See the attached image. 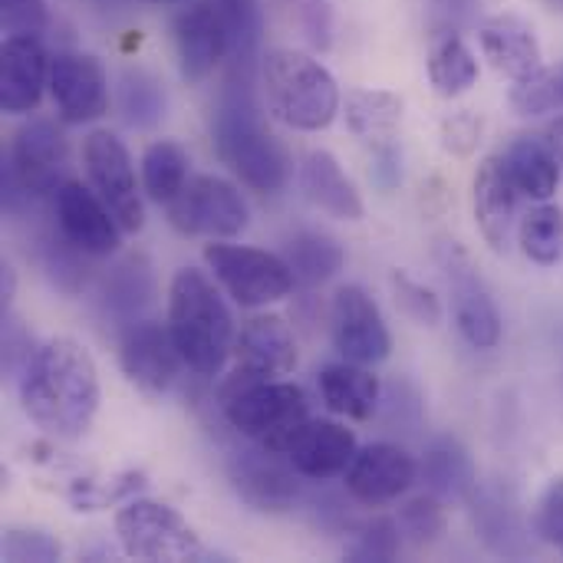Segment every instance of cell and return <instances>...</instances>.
Instances as JSON below:
<instances>
[{"label": "cell", "mask_w": 563, "mask_h": 563, "mask_svg": "<svg viewBox=\"0 0 563 563\" xmlns=\"http://www.w3.org/2000/svg\"><path fill=\"white\" fill-rule=\"evenodd\" d=\"M178 73L188 86L205 82L228 59V30L214 3L185 7L172 23Z\"/></svg>", "instance_id": "cell-19"}, {"label": "cell", "mask_w": 563, "mask_h": 563, "mask_svg": "<svg viewBox=\"0 0 563 563\" xmlns=\"http://www.w3.org/2000/svg\"><path fill=\"white\" fill-rule=\"evenodd\" d=\"M346 125L366 142L393 139L402 122V99L389 89H353L346 92Z\"/></svg>", "instance_id": "cell-35"}, {"label": "cell", "mask_w": 563, "mask_h": 563, "mask_svg": "<svg viewBox=\"0 0 563 563\" xmlns=\"http://www.w3.org/2000/svg\"><path fill=\"white\" fill-rule=\"evenodd\" d=\"M478 43H482L485 59L511 82H518L544 66L541 40H538L534 26L518 13H495V16L482 20Z\"/></svg>", "instance_id": "cell-23"}, {"label": "cell", "mask_w": 563, "mask_h": 563, "mask_svg": "<svg viewBox=\"0 0 563 563\" xmlns=\"http://www.w3.org/2000/svg\"><path fill=\"white\" fill-rule=\"evenodd\" d=\"M482 76L478 56L465 43L462 33H442L429 36V82L442 99L465 96Z\"/></svg>", "instance_id": "cell-29"}, {"label": "cell", "mask_w": 563, "mask_h": 563, "mask_svg": "<svg viewBox=\"0 0 563 563\" xmlns=\"http://www.w3.org/2000/svg\"><path fill=\"white\" fill-rule=\"evenodd\" d=\"M0 554L10 563H53L63 558V544L40 528H10L0 541Z\"/></svg>", "instance_id": "cell-41"}, {"label": "cell", "mask_w": 563, "mask_h": 563, "mask_svg": "<svg viewBox=\"0 0 563 563\" xmlns=\"http://www.w3.org/2000/svg\"><path fill=\"white\" fill-rule=\"evenodd\" d=\"M102 3H119V0H102Z\"/></svg>", "instance_id": "cell-53"}, {"label": "cell", "mask_w": 563, "mask_h": 563, "mask_svg": "<svg viewBox=\"0 0 563 563\" xmlns=\"http://www.w3.org/2000/svg\"><path fill=\"white\" fill-rule=\"evenodd\" d=\"M419 482V462L393 442H373L356 452L343 485L346 495L363 508H386L399 501Z\"/></svg>", "instance_id": "cell-16"}, {"label": "cell", "mask_w": 563, "mask_h": 563, "mask_svg": "<svg viewBox=\"0 0 563 563\" xmlns=\"http://www.w3.org/2000/svg\"><path fill=\"white\" fill-rule=\"evenodd\" d=\"M0 287H3V307H7V303H10V297H13V287H16V277H13V267H10V264H3Z\"/></svg>", "instance_id": "cell-51"}, {"label": "cell", "mask_w": 563, "mask_h": 563, "mask_svg": "<svg viewBox=\"0 0 563 563\" xmlns=\"http://www.w3.org/2000/svg\"><path fill=\"white\" fill-rule=\"evenodd\" d=\"M36 346H33V336L16 323V320H3V369L20 379V373L26 369V363L33 360Z\"/></svg>", "instance_id": "cell-49"}, {"label": "cell", "mask_w": 563, "mask_h": 563, "mask_svg": "<svg viewBox=\"0 0 563 563\" xmlns=\"http://www.w3.org/2000/svg\"><path fill=\"white\" fill-rule=\"evenodd\" d=\"M511 109L518 115H544L563 109V63L561 66H541L538 73L518 79L511 86Z\"/></svg>", "instance_id": "cell-39"}, {"label": "cell", "mask_w": 563, "mask_h": 563, "mask_svg": "<svg viewBox=\"0 0 563 563\" xmlns=\"http://www.w3.org/2000/svg\"><path fill=\"white\" fill-rule=\"evenodd\" d=\"M548 7H551V10H558V13H563V0H548Z\"/></svg>", "instance_id": "cell-52"}, {"label": "cell", "mask_w": 563, "mask_h": 563, "mask_svg": "<svg viewBox=\"0 0 563 563\" xmlns=\"http://www.w3.org/2000/svg\"><path fill=\"white\" fill-rule=\"evenodd\" d=\"M518 188L508 175V165L501 155H488L472 181V211H475V224L482 231V238L488 241L492 251H505L508 238H511V224H515V211H518Z\"/></svg>", "instance_id": "cell-24"}, {"label": "cell", "mask_w": 563, "mask_h": 563, "mask_svg": "<svg viewBox=\"0 0 563 563\" xmlns=\"http://www.w3.org/2000/svg\"><path fill=\"white\" fill-rule=\"evenodd\" d=\"M439 261H442L445 277H449L452 317H455V327H459L462 340L472 350H495L501 343L505 327H501V310H498L488 284L482 280L478 267L472 264V257L455 241L442 244Z\"/></svg>", "instance_id": "cell-10"}, {"label": "cell", "mask_w": 563, "mask_h": 563, "mask_svg": "<svg viewBox=\"0 0 563 563\" xmlns=\"http://www.w3.org/2000/svg\"><path fill=\"white\" fill-rule=\"evenodd\" d=\"M96 303L99 313L119 327V333L125 327H132L135 320H142L148 313V307L155 303V271L152 261L145 254H125L119 257L96 287Z\"/></svg>", "instance_id": "cell-22"}, {"label": "cell", "mask_w": 563, "mask_h": 563, "mask_svg": "<svg viewBox=\"0 0 563 563\" xmlns=\"http://www.w3.org/2000/svg\"><path fill=\"white\" fill-rule=\"evenodd\" d=\"M165 211L175 231L188 238H211V241L238 238L251 221V208L241 188L221 175L188 178V185L165 205Z\"/></svg>", "instance_id": "cell-8"}, {"label": "cell", "mask_w": 563, "mask_h": 563, "mask_svg": "<svg viewBox=\"0 0 563 563\" xmlns=\"http://www.w3.org/2000/svg\"><path fill=\"white\" fill-rule=\"evenodd\" d=\"M472 515H475V528L482 531L485 544L498 554H521V538H525V525L521 515L515 508L511 498H501L498 488H485L482 482L475 485V492L468 495Z\"/></svg>", "instance_id": "cell-32"}, {"label": "cell", "mask_w": 563, "mask_h": 563, "mask_svg": "<svg viewBox=\"0 0 563 563\" xmlns=\"http://www.w3.org/2000/svg\"><path fill=\"white\" fill-rule=\"evenodd\" d=\"M49 92L66 125H86L109 112V76L92 53L59 49L49 59Z\"/></svg>", "instance_id": "cell-15"}, {"label": "cell", "mask_w": 563, "mask_h": 563, "mask_svg": "<svg viewBox=\"0 0 563 563\" xmlns=\"http://www.w3.org/2000/svg\"><path fill=\"white\" fill-rule=\"evenodd\" d=\"M356 435L333 422V419H307L290 445H287V459L290 465L300 472V478L307 482H330V478H340L346 475L350 462L356 459Z\"/></svg>", "instance_id": "cell-21"}, {"label": "cell", "mask_w": 563, "mask_h": 563, "mask_svg": "<svg viewBox=\"0 0 563 563\" xmlns=\"http://www.w3.org/2000/svg\"><path fill=\"white\" fill-rule=\"evenodd\" d=\"M119 366L135 389H142L145 396H162L181 376L185 356L168 323L142 317L119 333Z\"/></svg>", "instance_id": "cell-14"}, {"label": "cell", "mask_w": 563, "mask_h": 563, "mask_svg": "<svg viewBox=\"0 0 563 563\" xmlns=\"http://www.w3.org/2000/svg\"><path fill=\"white\" fill-rule=\"evenodd\" d=\"M261 89L267 109L297 132H323L343 109L333 73L300 49H267L261 56Z\"/></svg>", "instance_id": "cell-4"}, {"label": "cell", "mask_w": 563, "mask_h": 563, "mask_svg": "<svg viewBox=\"0 0 563 563\" xmlns=\"http://www.w3.org/2000/svg\"><path fill=\"white\" fill-rule=\"evenodd\" d=\"M393 294H396L399 310H402L409 320H416L419 327H439V320H442V303H439V297H435L426 284L412 280L406 271H396V274H393Z\"/></svg>", "instance_id": "cell-42"}, {"label": "cell", "mask_w": 563, "mask_h": 563, "mask_svg": "<svg viewBox=\"0 0 563 563\" xmlns=\"http://www.w3.org/2000/svg\"><path fill=\"white\" fill-rule=\"evenodd\" d=\"M155 3H165V0H155Z\"/></svg>", "instance_id": "cell-54"}, {"label": "cell", "mask_w": 563, "mask_h": 563, "mask_svg": "<svg viewBox=\"0 0 563 563\" xmlns=\"http://www.w3.org/2000/svg\"><path fill=\"white\" fill-rule=\"evenodd\" d=\"M69 168V142L63 129L49 119H30L13 132L10 155L3 162V172L33 198H53L56 188L66 181Z\"/></svg>", "instance_id": "cell-11"}, {"label": "cell", "mask_w": 563, "mask_h": 563, "mask_svg": "<svg viewBox=\"0 0 563 563\" xmlns=\"http://www.w3.org/2000/svg\"><path fill=\"white\" fill-rule=\"evenodd\" d=\"M482 132H485V119L468 112V109H462V112H452L442 122V145H445V152L465 158V155H472L478 148Z\"/></svg>", "instance_id": "cell-47"}, {"label": "cell", "mask_w": 563, "mask_h": 563, "mask_svg": "<svg viewBox=\"0 0 563 563\" xmlns=\"http://www.w3.org/2000/svg\"><path fill=\"white\" fill-rule=\"evenodd\" d=\"M257 76L261 73L228 69L211 109V142L214 155L241 178V185L257 195H277L290 178V155L264 122Z\"/></svg>", "instance_id": "cell-2"}, {"label": "cell", "mask_w": 563, "mask_h": 563, "mask_svg": "<svg viewBox=\"0 0 563 563\" xmlns=\"http://www.w3.org/2000/svg\"><path fill=\"white\" fill-rule=\"evenodd\" d=\"M284 261L290 264L297 284L320 287V284L333 280L343 271L346 251H343V244L336 238H330L323 231H297L284 244Z\"/></svg>", "instance_id": "cell-31"}, {"label": "cell", "mask_w": 563, "mask_h": 563, "mask_svg": "<svg viewBox=\"0 0 563 563\" xmlns=\"http://www.w3.org/2000/svg\"><path fill=\"white\" fill-rule=\"evenodd\" d=\"M49 53L40 36H3L0 46V106L7 115H26L49 86Z\"/></svg>", "instance_id": "cell-20"}, {"label": "cell", "mask_w": 563, "mask_h": 563, "mask_svg": "<svg viewBox=\"0 0 563 563\" xmlns=\"http://www.w3.org/2000/svg\"><path fill=\"white\" fill-rule=\"evenodd\" d=\"M228 30V69L261 73L264 7L261 0H211Z\"/></svg>", "instance_id": "cell-30"}, {"label": "cell", "mask_w": 563, "mask_h": 563, "mask_svg": "<svg viewBox=\"0 0 563 563\" xmlns=\"http://www.w3.org/2000/svg\"><path fill=\"white\" fill-rule=\"evenodd\" d=\"M53 218L56 228L86 254L92 257H109L122 247V224L112 218L106 201L86 188L82 181L66 178L56 195H53Z\"/></svg>", "instance_id": "cell-17"}, {"label": "cell", "mask_w": 563, "mask_h": 563, "mask_svg": "<svg viewBox=\"0 0 563 563\" xmlns=\"http://www.w3.org/2000/svg\"><path fill=\"white\" fill-rule=\"evenodd\" d=\"M369 178L379 191H396L402 185V148L393 139H383V142H373V168H369Z\"/></svg>", "instance_id": "cell-48"}, {"label": "cell", "mask_w": 563, "mask_h": 563, "mask_svg": "<svg viewBox=\"0 0 563 563\" xmlns=\"http://www.w3.org/2000/svg\"><path fill=\"white\" fill-rule=\"evenodd\" d=\"M16 383L23 416L49 439L76 442L92 429L99 412V373L82 343L69 336L40 343Z\"/></svg>", "instance_id": "cell-1"}, {"label": "cell", "mask_w": 563, "mask_h": 563, "mask_svg": "<svg viewBox=\"0 0 563 563\" xmlns=\"http://www.w3.org/2000/svg\"><path fill=\"white\" fill-rule=\"evenodd\" d=\"M505 165L515 181V188L531 198V201H551L561 185V158L551 148L548 135L541 132H525L515 135L505 148Z\"/></svg>", "instance_id": "cell-27"}, {"label": "cell", "mask_w": 563, "mask_h": 563, "mask_svg": "<svg viewBox=\"0 0 563 563\" xmlns=\"http://www.w3.org/2000/svg\"><path fill=\"white\" fill-rule=\"evenodd\" d=\"M188 152L172 142L158 139L142 155V188L155 205H168L188 185Z\"/></svg>", "instance_id": "cell-36"}, {"label": "cell", "mask_w": 563, "mask_h": 563, "mask_svg": "<svg viewBox=\"0 0 563 563\" xmlns=\"http://www.w3.org/2000/svg\"><path fill=\"white\" fill-rule=\"evenodd\" d=\"M205 264L211 277L221 284V290L238 307H247V310L284 300L297 284L284 254H271V251L247 247V244L211 241L205 247Z\"/></svg>", "instance_id": "cell-7"}, {"label": "cell", "mask_w": 563, "mask_h": 563, "mask_svg": "<svg viewBox=\"0 0 563 563\" xmlns=\"http://www.w3.org/2000/svg\"><path fill=\"white\" fill-rule=\"evenodd\" d=\"M115 538L132 561L185 563L208 561V548L195 528L168 505L132 498L115 511Z\"/></svg>", "instance_id": "cell-6"}, {"label": "cell", "mask_w": 563, "mask_h": 563, "mask_svg": "<svg viewBox=\"0 0 563 563\" xmlns=\"http://www.w3.org/2000/svg\"><path fill=\"white\" fill-rule=\"evenodd\" d=\"M46 23V0H0L3 36H43Z\"/></svg>", "instance_id": "cell-44"}, {"label": "cell", "mask_w": 563, "mask_h": 563, "mask_svg": "<svg viewBox=\"0 0 563 563\" xmlns=\"http://www.w3.org/2000/svg\"><path fill=\"white\" fill-rule=\"evenodd\" d=\"M317 386H320V399L327 402V409L343 416V419L366 422V419H373L379 412L383 386L369 373V366H360V363H350V360L330 363V366L320 369Z\"/></svg>", "instance_id": "cell-26"}, {"label": "cell", "mask_w": 563, "mask_h": 563, "mask_svg": "<svg viewBox=\"0 0 563 563\" xmlns=\"http://www.w3.org/2000/svg\"><path fill=\"white\" fill-rule=\"evenodd\" d=\"M478 7H482V0H429V10H426L429 36L465 33L468 26H475Z\"/></svg>", "instance_id": "cell-43"}, {"label": "cell", "mask_w": 563, "mask_h": 563, "mask_svg": "<svg viewBox=\"0 0 563 563\" xmlns=\"http://www.w3.org/2000/svg\"><path fill=\"white\" fill-rule=\"evenodd\" d=\"M115 106H119V119L129 125V129H155L162 119H165V109H168V96H165V86L158 82V76H152L148 69H139V66H129L122 69L119 82H115Z\"/></svg>", "instance_id": "cell-33"}, {"label": "cell", "mask_w": 563, "mask_h": 563, "mask_svg": "<svg viewBox=\"0 0 563 563\" xmlns=\"http://www.w3.org/2000/svg\"><path fill=\"white\" fill-rule=\"evenodd\" d=\"M534 534L563 558V478H554L534 508Z\"/></svg>", "instance_id": "cell-46"}, {"label": "cell", "mask_w": 563, "mask_h": 563, "mask_svg": "<svg viewBox=\"0 0 563 563\" xmlns=\"http://www.w3.org/2000/svg\"><path fill=\"white\" fill-rule=\"evenodd\" d=\"M234 376L251 383L290 376L300 363L297 336L280 313H257L241 327L234 340Z\"/></svg>", "instance_id": "cell-18"}, {"label": "cell", "mask_w": 563, "mask_h": 563, "mask_svg": "<svg viewBox=\"0 0 563 563\" xmlns=\"http://www.w3.org/2000/svg\"><path fill=\"white\" fill-rule=\"evenodd\" d=\"M36 261L43 277L59 290V294H79L89 284V261H96L92 254L79 251L59 228L40 231L36 234Z\"/></svg>", "instance_id": "cell-34"}, {"label": "cell", "mask_w": 563, "mask_h": 563, "mask_svg": "<svg viewBox=\"0 0 563 563\" xmlns=\"http://www.w3.org/2000/svg\"><path fill=\"white\" fill-rule=\"evenodd\" d=\"M544 135H548L551 148L558 152V158H561V168H563V115H558V119L544 129Z\"/></svg>", "instance_id": "cell-50"}, {"label": "cell", "mask_w": 563, "mask_h": 563, "mask_svg": "<svg viewBox=\"0 0 563 563\" xmlns=\"http://www.w3.org/2000/svg\"><path fill=\"white\" fill-rule=\"evenodd\" d=\"M419 482L442 501H468L478 485V468L455 435H439L419 459Z\"/></svg>", "instance_id": "cell-28"}, {"label": "cell", "mask_w": 563, "mask_h": 563, "mask_svg": "<svg viewBox=\"0 0 563 563\" xmlns=\"http://www.w3.org/2000/svg\"><path fill=\"white\" fill-rule=\"evenodd\" d=\"M294 23L300 26V33L317 46L327 49L330 46V33H333V16H330V3L327 0H280Z\"/></svg>", "instance_id": "cell-45"}, {"label": "cell", "mask_w": 563, "mask_h": 563, "mask_svg": "<svg viewBox=\"0 0 563 563\" xmlns=\"http://www.w3.org/2000/svg\"><path fill=\"white\" fill-rule=\"evenodd\" d=\"M300 472L290 465L284 452H271L264 445L234 449L228 455V482L234 495L264 515H284L300 501Z\"/></svg>", "instance_id": "cell-12"}, {"label": "cell", "mask_w": 563, "mask_h": 563, "mask_svg": "<svg viewBox=\"0 0 563 563\" xmlns=\"http://www.w3.org/2000/svg\"><path fill=\"white\" fill-rule=\"evenodd\" d=\"M330 336L336 353L360 366H379L393 353V333L383 320V310L360 284H346L333 294Z\"/></svg>", "instance_id": "cell-13"}, {"label": "cell", "mask_w": 563, "mask_h": 563, "mask_svg": "<svg viewBox=\"0 0 563 563\" xmlns=\"http://www.w3.org/2000/svg\"><path fill=\"white\" fill-rule=\"evenodd\" d=\"M402 528L396 518H369L363 525H353L350 541L343 548L346 561L360 563H386L402 554Z\"/></svg>", "instance_id": "cell-38"}, {"label": "cell", "mask_w": 563, "mask_h": 563, "mask_svg": "<svg viewBox=\"0 0 563 563\" xmlns=\"http://www.w3.org/2000/svg\"><path fill=\"white\" fill-rule=\"evenodd\" d=\"M525 257L538 267H558L563 261V214L558 205L538 201L518 228Z\"/></svg>", "instance_id": "cell-37"}, {"label": "cell", "mask_w": 563, "mask_h": 563, "mask_svg": "<svg viewBox=\"0 0 563 563\" xmlns=\"http://www.w3.org/2000/svg\"><path fill=\"white\" fill-rule=\"evenodd\" d=\"M300 185H303V195L310 198V205H317L323 214H330L336 221H360L366 211L353 178L343 172L336 155L327 148H313L303 158Z\"/></svg>", "instance_id": "cell-25"}, {"label": "cell", "mask_w": 563, "mask_h": 563, "mask_svg": "<svg viewBox=\"0 0 563 563\" xmlns=\"http://www.w3.org/2000/svg\"><path fill=\"white\" fill-rule=\"evenodd\" d=\"M82 165H86L92 191L106 201V208L122 224V231L125 234L142 231L145 228V205H142L145 188L135 178V165H132L125 142L109 129L89 132L82 142Z\"/></svg>", "instance_id": "cell-9"}, {"label": "cell", "mask_w": 563, "mask_h": 563, "mask_svg": "<svg viewBox=\"0 0 563 563\" xmlns=\"http://www.w3.org/2000/svg\"><path fill=\"white\" fill-rule=\"evenodd\" d=\"M221 412L228 426L254 445L287 452L294 432L310 419V399L300 386L284 379L231 376L221 389Z\"/></svg>", "instance_id": "cell-5"}, {"label": "cell", "mask_w": 563, "mask_h": 563, "mask_svg": "<svg viewBox=\"0 0 563 563\" xmlns=\"http://www.w3.org/2000/svg\"><path fill=\"white\" fill-rule=\"evenodd\" d=\"M218 287L221 284L198 267H181L168 284V330L185 356V366L201 379L224 369L238 340L231 310Z\"/></svg>", "instance_id": "cell-3"}, {"label": "cell", "mask_w": 563, "mask_h": 563, "mask_svg": "<svg viewBox=\"0 0 563 563\" xmlns=\"http://www.w3.org/2000/svg\"><path fill=\"white\" fill-rule=\"evenodd\" d=\"M399 528H402V538L412 544V548H432L435 541H442L445 528H449V515H445V501L435 498L432 492L419 495V498H409L402 508H399Z\"/></svg>", "instance_id": "cell-40"}]
</instances>
